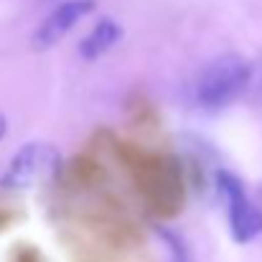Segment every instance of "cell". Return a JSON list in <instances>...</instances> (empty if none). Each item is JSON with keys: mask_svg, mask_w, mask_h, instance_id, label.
<instances>
[{"mask_svg": "<svg viewBox=\"0 0 262 262\" xmlns=\"http://www.w3.org/2000/svg\"><path fill=\"white\" fill-rule=\"evenodd\" d=\"M250 79L252 67L237 54H224L199 74L193 84V99L204 110H222L232 104L245 89H250Z\"/></svg>", "mask_w": 262, "mask_h": 262, "instance_id": "obj_1", "label": "cell"}, {"mask_svg": "<svg viewBox=\"0 0 262 262\" xmlns=\"http://www.w3.org/2000/svg\"><path fill=\"white\" fill-rule=\"evenodd\" d=\"M59 166L61 156L51 143H28L13 156L5 176L0 178V186L10 191H28L43 186L59 173Z\"/></svg>", "mask_w": 262, "mask_h": 262, "instance_id": "obj_2", "label": "cell"}, {"mask_svg": "<svg viewBox=\"0 0 262 262\" xmlns=\"http://www.w3.org/2000/svg\"><path fill=\"white\" fill-rule=\"evenodd\" d=\"M216 183L227 201V214H229V227H232L234 239L250 242L257 234H262V211L247 199L242 183L229 173H219Z\"/></svg>", "mask_w": 262, "mask_h": 262, "instance_id": "obj_3", "label": "cell"}, {"mask_svg": "<svg viewBox=\"0 0 262 262\" xmlns=\"http://www.w3.org/2000/svg\"><path fill=\"white\" fill-rule=\"evenodd\" d=\"M94 10L92 0H64L49 18L41 20V26L33 33V49L36 51H46L51 46H56L84 15Z\"/></svg>", "mask_w": 262, "mask_h": 262, "instance_id": "obj_4", "label": "cell"}, {"mask_svg": "<svg viewBox=\"0 0 262 262\" xmlns=\"http://www.w3.org/2000/svg\"><path fill=\"white\" fill-rule=\"evenodd\" d=\"M120 33H122V31H120V26H117L112 18L99 20V23L92 28V33L84 36V41L79 43V54H82V59L94 61V59H99L102 54H107V51L117 43Z\"/></svg>", "mask_w": 262, "mask_h": 262, "instance_id": "obj_5", "label": "cell"}, {"mask_svg": "<svg viewBox=\"0 0 262 262\" xmlns=\"http://www.w3.org/2000/svg\"><path fill=\"white\" fill-rule=\"evenodd\" d=\"M250 89H252V97L262 104V61L252 69V79H250Z\"/></svg>", "mask_w": 262, "mask_h": 262, "instance_id": "obj_6", "label": "cell"}, {"mask_svg": "<svg viewBox=\"0 0 262 262\" xmlns=\"http://www.w3.org/2000/svg\"><path fill=\"white\" fill-rule=\"evenodd\" d=\"M5 133H8V120H5V117H0V138H3Z\"/></svg>", "mask_w": 262, "mask_h": 262, "instance_id": "obj_7", "label": "cell"}]
</instances>
